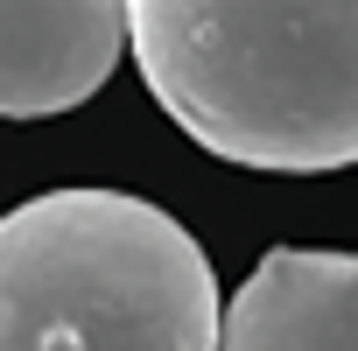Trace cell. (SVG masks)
<instances>
[{"label": "cell", "mask_w": 358, "mask_h": 351, "mask_svg": "<svg viewBox=\"0 0 358 351\" xmlns=\"http://www.w3.org/2000/svg\"><path fill=\"white\" fill-rule=\"evenodd\" d=\"M155 106L239 169L358 162V0H127Z\"/></svg>", "instance_id": "obj_1"}, {"label": "cell", "mask_w": 358, "mask_h": 351, "mask_svg": "<svg viewBox=\"0 0 358 351\" xmlns=\"http://www.w3.org/2000/svg\"><path fill=\"white\" fill-rule=\"evenodd\" d=\"M218 274L162 204L50 190L0 218V351H218Z\"/></svg>", "instance_id": "obj_2"}, {"label": "cell", "mask_w": 358, "mask_h": 351, "mask_svg": "<svg viewBox=\"0 0 358 351\" xmlns=\"http://www.w3.org/2000/svg\"><path fill=\"white\" fill-rule=\"evenodd\" d=\"M218 351H358V253L274 246L218 309Z\"/></svg>", "instance_id": "obj_4"}, {"label": "cell", "mask_w": 358, "mask_h": 351, "mask_svg": "<svg viewBox=\"0 0 358 351\" xmlns=\"http://www.w3.org/2000/svg\"><path fill=\"white\" fill-rule=\"evenodd\" d=\"M127 57V0H0V120L85 106Z\"/></svg>", "instance_id": "obj_3"}]
</instances>
